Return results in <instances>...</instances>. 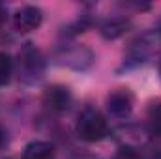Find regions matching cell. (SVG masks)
Returning a JSON list of instances; mask_svg holds the SVG:
<instances>
[{"label":"cell","mask_w":161,"mask_h":159,"mask_svg":"<svg viewBox=\"0 0 161 159\" xmlns=\"http://www.w3.org/2000/svg\"><path fill=\"white\" fill-rule=\"evenodd\" d=\"M45 56L41 54V51L34 43H25L19 52H17V62H15V69H17V77L23 84H38L45 77Z\"/></svg>","instance_id":"cell-1"},{"label":"cell","mask_w":161,"mask_h":159,"mask_svg":"<svg viewBox=\"0 0 161 159\" xmlns=\"http://www.w3.org/2000/svg\"><path fill=\"white\" fill-rule=\"evenodd\" d=\"M75 133L84 142H99L109 135V123L97 109L84 107L77 116Z\"/></svg>","instance_id":"cell-2"},{"label":"cell","mask_w":161,"mask_h":159,"mask_svg":"<svg viewBox=\"0 0 161 159\" xmlns=\"http://www.w3.org/2000/svg\"><path fill=\"white\" fill-rule=\"evenodd\" d=\"M54 62L58 66L75 69V71H84L94 64V52L79 43H68V45H60L54 54H53Z\"/></svg>","instance_id":"cell-3"},{"label":"cell","mask_w":161,"mask_h":159,"mask_svg":"<svg viewBox=\"0 0 161 159\" xmlns=\"http://www.w3.org/2000/svg\"><path fill=\"white\" fill-rule=\"evenodd\" d=\"M105 105H107V112H109L113 118L124 120L133 112L135 96H133V92H131L129 88H116V90H113V92L107 96Z\"/></svg>","instance_id":"cell-4"},{"label":"cell","mask_w":161,"mask_h":159,"mask_svg":"<svg viewBox=\"0 0 161 159\" xmlns=\"http://www.w3.org/2000/svg\"><path fill=\"white\" fill-rule=\"evenodd\" d=\"M71 101H73L71 90L64 84H53L43 92V105L51 112H56V114L66 112L69 109Z\"/></svg>","instance_id":"cell-5"},{"label":"cell","mask_w":161,"mask_h":159,"mask_svg":"<svg viewBox=\"0 0 161 159\" xmlns=\"http://www.w3.org/2000/svg\"><path fill=\"white\" fill-rule=\"evenodd\" d=\"M43 23V11L38 6H23L13 15V26L19 34H28L38 30Z\"/></svg>","instance_id":"cell-6"},{"label":"cell","mask_w":161,"mask_h":159,"mask_svg":"<svg viewBox=\"0 0 161 159\" xmlns=\"http://www.w3.org/2000/svg\"><path fill=\"white\" fill-rule=\"evenodd\" d=\"M150 51H152V43L146 36H141L137 40H133L129 43L127 51H125V56H124V64H122L120 69H133V68H139L142 66L148 56H150Z\"/></svg>","instance_id":"cell-7"},{"label":"cell","mask_w":161,"mask_h":159,"mask_svg":"<svg viewBox=\"0 0 161 159\" xmlns=\"http://www.w3.org/2000/svg\"><path fill=\"white\" fill-rule=\"evenodd\" d=\"M129 26H131L129 19H125V17H111V19L101 23L99 34L103 36V40H118L129 30Z\"/></svg>","instance_id":"cell-8"},{"label":"cell","mask_w":161,"mask_h":159,"mask_svg":"<svg viewBox=\"0 0 161 159\" xmlns=\"http://www.w3.org/2000/svg\"><path fill=\"white\" fill-rule=\"evenodd\" d=\"M23 159H56V152L47 140H32L25 146Z\"/></svg>","instance_id":"cell-9"},{"label":"cell","mask_w":161,"mask_h":159,"mask_svg":"<svg viewBox=\"0 0 161 159\" xmlns=\"http://www.w3.org/2000/svg\"><path fill=\"white\" fill-rule=\"evenodd\" d=\"M13 75V60L8 52H0V86L8 84Z\"/></svg>","instance_id":"cell-10"},{"label":"cell","mask_w":161,"mask_h":159,"mask_svg":"<svg viewBox=\"0 0 161 159\" xmlns=\"http://www.w3.org/2000/svg\"><path fill=\"white\" fill-rule=\"evenodd\" d=\"M148 118H150V125H152V131H156V133H159V135H161V101L150 107Z\"/></svg>","instance_id":"cell-11"},{"label":"cell","mask_w":161,"mask_h":159,"mask_svg":"<svg viewBox=\"0 0 161 159\" xmlns=\"http://www.w3.org/2000/svg\"><path fill=\"white\" fill-rule=\"evenodd\" d=\"M137 159H161V148L158 146L137 148Z\"/></svg>","instance_id":"cell-12"},{"label":"cell","mask_w":161,"mask_h":159,"mask_svg":"<svg viewBox=\"0 0 161 159\" xmlns=\"http://www.w3.org/2000/svg\"><path fill=\"white\" fill-rule=\"evenodd\" d=\"M6 142H8V133H6V129L0 125V148H4Z\"/></svg>","instance_id":"cell-13"},{"label":"cell","mask_w":161,"mask_h":159,"mask_svg":"<svg viewBox=\"0 0 161 159\" xmlns=\"http://www.w3.org/2000/svg\"><path fill=\"white\" fill-rule=\"evenodd\" d=\"M6 19H8V13H6V8L0 4V26L6 23Z\"/></svg>","instance_id":"cell-14"},{"label":"cell","mask_w":161,"mask_h":159,"mask_svg":"<svg viewBox=\"0 0 161 159\" xmlns=\"http://www.w3.org/2000/svg\"><path fill=\"white\" fill-rule=\"evenodd\" d=\"M158 71H159V79H161V56H159V62H158Z\"/></svg>","instance_id":"cell-15"},{"label":"cell","mask_w":161,"mask_h":159,"mask_svg":"<svg viewBox=\"0 0 161 159\" xmlns=\"http://www.w3.org/2000/svg\"><path fill=\"white\" fill-rule=\"evenodd\" d=\"M77 159H96V157H77Z\"/></svg>","instance_id":"cell-16"},{"label":"cell","mask_w":161,"mask_h":159,"mask_svg":"<svg viewBox=\"0 0 161 159\" xmlns=\"http://www.w3.org/2000/svg\"><path fill=\"white\" fill-rule=\"evenodd\" d=\"M159 34H161V25H159Z\"/></svg>","instance_id":"cell-17"}]
</instances>
